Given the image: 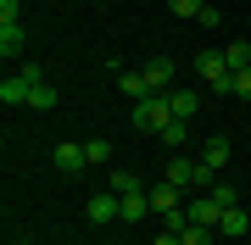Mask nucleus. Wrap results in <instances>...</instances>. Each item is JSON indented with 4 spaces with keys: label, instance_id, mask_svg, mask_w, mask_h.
Masks as SVG:
<instances>
[{
    "label": "nucleus",
    "instance_id": "14",
    "mask_svg": "<svg viewBox=\"0 0 251 245\" xmlns=\"http://www.w3.org/2000/svg\"><path fill=\"white\" fill-rule=\"evenodd\" d=\"M246 228H251V218H246V212H240V206H229V212H224V218H218V234H229V240H240V234H246Z\"/></svg>",
    "mask_w": 251,
    "mask_h": 245
},
{
    "label": "nucleus",
    "instance_id": "4",
    "mask_svg": "<svg viewBox=\"0 0 251 245\" xmlns=\"http://www.w3.org/2000/svg\"><path fill=\"white\" fill-rule=\"evenodd\" d=\"M84 212H90V223H100V228H106V223H123V200H117L112 190H106V195H90Z\"/></svg>",
    "mask_w": 251,
    "mask_h": 245
},
{
    "label": "nucleus",
    "instance_id": "2",
    "mask_svg": "<svg viewBox=\"0 0 251 245\" xmlns=\"http://www.w3.org/2000/svg\"><path fill=\"white\" fill-rule=\"evenodd\" d=\"M196 73L206 78V89H218V95H234V67L224 62V50H201V56H196Z\"/></svg>",
    "mask_w": 251,
    "mask_h": 245
},
{
    "label": "nucleus",
    "instance_id": "5",
    "mask_svg": "<svg viewBox=\"0 0 251 245\" xmlns=\"http://www.w3.org/2000/svg\"><path fill=\"white\" fill-rule=\"evenodd\" d=\"M162 178H168L173 190H190V184H201V162H190V156H173Z\"/></svg>",
    "mask_w": 251,
    "mask_h": 245
},
{
    "label": "nucleus",
    "instance_id": "19",
    "mask_svg": "<svg viewBox=\"0 0 251 245\" xmlns=\"http://www.w3.org/2000/svg\"><path fill=\"white\" fill-rule=\"evenodd\" d=\"M84 156H90V167H106L112 162V145H106V139H84Z\"/></svg>",
    "mask_w": 251,
    "mask_h": 245
},
{
    "label": "nucleus",
    "instance_id": "7",
    "mask_svg": "<svg viewBox=\"0 0 251 245\" xmlns=\"http://www.w3.org/2000/svg\"><path fill=\"white\" fill-rule=\"evenodd\" d=\"M151 212H162V223H168L173 212H184V190H173V184L162 178L156 190H151Z\"/></svg>",
    "mask_w": 251,
    "mask_h": 245
},
{
    "label": "nucleus",
    "instance_id": "24",
    "mask_svg": "<svg viewBox=\"0 0 251 245\" xmlns=\"http://www.w3.org/2000/svg\"><path fill=\"white\" fill-rule=\"evenodd\" d=\"M234 95H240V100H251V67H246V73H234Z\"/></svg>",
    "mask_w": 251,
    "mask_h": 245
},
{
    "label": "nucleus",
    "instance_id": "25",
    "mask_svg": "<svg viewBox=\"0 0 251 245\" xmlns=\"http://www.w3.org/2000/svg\"><path fill=\"white\" fill-rule=\"evenodd\" d=\"M0 22H17V0H0Z\"/></svg>",
    "mask_w": 251,
    "mask_h": 245
},
{
    "label": "nucleus",
    "instance_id": "10",
    "mask_svg": "<svg viewBox=\"0 0 251 245\" xmlns=\"http://www.w3.org/2000/svg\"><path fill=\"white\" fill-rule=\"evenodd\" d=\"M23 45H28V34H23V22H0V56H23Z\"/></svg>",
    "mask_w": 251,
    "mask_h": 245
},
{
    "label": "nucleus",
    "instance_id": "3",
    "mask_svg": "<svg viewBox=\"0 0 251 245\" xmlns=\"http://www.w3.org/2000/svg\"><path fill=\"white\" fill-rule=\"evenodd\" d=\"M34 84H45V73H39V67L28 62V67H17V73H11L6 84H0V100H6V106H28V95H34Z\"/></svg>",
    "mask_w": 251,
    "mask_h": 245
},
{
    "label": "nucleus",
    "instance_id": "6",
    "mask_svg": "<svg viewBox=\"0 0 251 245\" xmlns=\"http://www.w3.org/2000/svg\"><path fill=\"white\" fill-rule=\"evenodd\" d=\"M90 167V156H84V145H56V173H62V178H78V173Z\"/></svg>",
    "mask_w": 251,
    "mask_h": 245
},
{
    "label": "nucleus",
    "instance_id": "16",
    "mask_svg": "<svg viewBox=\"0 0 251 245\" xmlns=\"http://www.w3.org/2000/svg\"><path fill=\"white\" fill-rule=\"evenodd\" d=\"M224 62L234 67V73H246V67H251V45H246V39H234V45H224Z\"/></svg>",
    "mask_w": 251,
    "mask_h": 245
},
{
    "label": "nucleus",
    "instance_id": "18",
    "mask_svg": "<svg viewBox=\"0 0 251 245\" xmlns=\"http://www.w3.org/2000/svg\"><path fill=\"white\" fill-rule=\"evenodd\" d=\"M162 145H168V151H184V139H190V123H168V128H162Z\"/></svg>",
    "mask_w": 251,
    "mask_h": 245
},
{
    "label": "nucleus",
    "instance_id": "21",
    "mask_svg": "<svg viewBox=\"0 0 251 245\" xmlns=\"http://www.w3.org/2000/svg\"><path fill=\"white\" fill-rule=\"evenodd\" d=\"M206 195H212V200H218V206H224V212H229V206H240V195H234V184H212V190H206Z\"/></svg>",
    "mask_w": 251,
    "mask_h": 245
},
{
    "label": "nucleus",
    "instance_id": "22",
    "mask_svg": "<svg viewBox=\"0 0 251 245\" xmlns=\"http://www.w3.org/2000/svg\"><path fill=\"white\" fill-rule=\"evenodd\" d=\"M168 6H173V17H201L206 0H168Z\"/></svg>",
    "mask_w": 251,
    "mask_h": 245
},
{
    "label": "nucleus",
    "instance_id": "23",
    "mask_svg": "<svg viewBox=\"0 0 251 245\" xmlns=\"http://www.w3.org/2000/svg\"><path fill=\"white\" fill-rule=\"evenodd\" d=\"M128 190H140L134 173H112V195H128Z\"/></svg>",
    "mask_w": 251,
    "mask_h": 245
},
{
    "label": "nucleus",
    "instance_id": "17",
    "mask_svg": "<svg viewBox=\"0 0 251 245\" xmlns=\"http://www.w3.org/2000/svg\"><path fill=\"white\" fill-rule=\"evenodd\" d=\"M212 234H218V228H206V223H184L179 228V245H212Z\"/></svg>",
    "mask_w": 251,
    "mask_h": 245
},
{
    "label": "nucleus",
    "instance_id": "13",
    "mask_svg": "<svg viewBox=\"0 0 251 245\" xmlns=\"http://www.w3.org/2000/svg\"><path fill=\"white\" fill-rule=\"evenodd\" d=\"M168 106H173V117H179V123H190L201 100H196V89H168Z\"/></svg>",
    "mask_w": 251,
    "mask_h": 245
},
{
    "label": "nucleus",
    "instance_id": "27",
    "mask_svg": "<svg viewBox=\"0 0 251 245\" xmlns=\"http://www.w3.org/2000/svg\"><path fill=\"white\" fill-rule=\"evenodd\" d=\"M246 245H251V240H246Z\"/></svg>",
    "mask_w": 251,
    "mask_h": 245
},
{
    "label": "nucleus",
    "instance_id": "12",
    "mask_svg": "<svg viewBox=\"0 0 251 245\" xmlns=\"http://www.w3.org/2000/svg\"><path fill=\"white\" fill-rule=\"evenodd\" d=\"M117 200H123V223H145V212H151V195H145V190H128Z\"/></svg>",
    "mask_w": 251,
    "mask_h": 245
},
{
    "label": "nucleus",
    "instance_id": "15",
    "mask_svg": "<svg viewBox=\"0 0 251 245\" xmlns=\"http://www.w3.org/2000/svg\"><path fill=\"white\" fill-rule=\"evenodd\" d=\"M117 89H123L128 100H145V95H156L151 84H145V73H117Z\"/></svg>",
    "mask_w": 251,
    "mask_h": 245
},
{
    "label": "nucleus",
    "instance_id": "11",
    "mask_svg": "<svg viewBox=\"0 0 251 245\" xmlns=\"http://www.w3.org/2000/svg\"><path fill=\"white\" fill-rule=\"evenodd\" d=\"M229 151H234L229 139H224V134H212V139H206V145H201V162H206V167L218 173V167H229Z\"/></svg>",
    "mask_w": 251,
    "mask_h": 245
},
{
    "label": "nucleus",
    "instance_id": "26",
    "mask_svg": "<svg viewBox=\"0 0 251 245\" xmlns=\"http://www.w3.org/2000/svg\"><path fill=\"white\" fill-rule=\"evenodd\" d=\"M156 245H179V228H162V234H156Z\"/></svg>",
    "mask_w": 251,
    "mask_h": 245
},
{
    "label": "nucleus",
    "instance_id": "9",
    "mask_svg": "<svg viewBox=\"0 0 251 245\" xmlns=\"http://www.w3.org/2000/svg\"><path fill=\"white\" fill-rule=\"evenodd\" d=\"M145 84H151L156 95L173 89V62H168V56H151V62H145Z\"/></svg>",
    "mask_w": 251,
    "mask_h": 245
},
{
    "label": "nucleus",
    "instance_id": "1",
    "mask_svg": "<svg viewBox=\"0 0 251 245\" xmlns=\"http://www.w3.org/2000/svg\"><path fill=\"white\" fill-rule=\"evenodd\" d=\"M168 123H179V117H173V106H168V95H145V100H134V128H140V134H162Z\"/></svg>",
    "mask_w": 251,
    "mask_h": 245
},
{
    "label": "nucleus",
    "instance_id": "8",
    "mask_svg": "<svg viewBox=\"0 0 251 245\" xmlns=\"http://www.w3.org/2000/svg\"><path fill=\"white\" fill-rule=\"evenodd\" d=\"M184 212H190V223H206V228H218V218H224V206H218L212 195H196V200H184Z\"/></svg>",
    "mask_w": 251,
    "mask_h": 245
},
{
    "label": "nucleus",
    "instance_id": "20",
    "mask_svg": "<svg viewBox=\"0 0 251 245\" xmlns=\"http://www.w3.org/2000/svg\"><path fill=\"white\" fill-rule=\"evenodd\" d=\"M28 106H34V111H56V89H50V84H34Z\"/></svg>",
    "mask_w": 251,
    "mask_h": 245
}]
</instances>
